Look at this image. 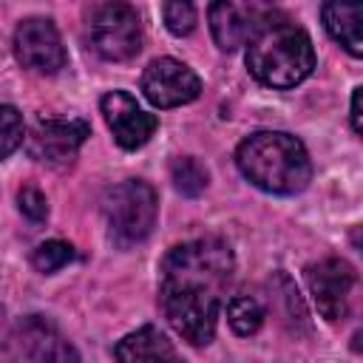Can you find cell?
I'll use <instances>...</instances> for the list:
<instances>
[{
	"instance_id": "obj_1",
	"label": "cell",
	"mask_w": 363,
	"mask_h": 363,
	"mask_svg": "<svg viewBox=\"0 0 363 363\" xmlns=\"http://www.w3.org/2000/svg\"><path fill=\"white\" fill-rule=\"evenodd\" d=\"M235 258L221 238L184 241L159 264V306L170 329L193 346L216 337L221 298L233 281Z\"/></svg>"
},
{
	"instance_id": "obj_2",
	"label": "cell",
	"mask_w": 363,
	"mask_h": 363,
	"mask_svg": "<svg viewBox=\"0 0 363 363\" xmlns=\"http://www.w3.org/2000/svg\"><path fill=\"white\" fill-rule=\"evenodd\" d=\"M235 164L244 179L275 196L301 193L312 179V162L303 142L284 130L250 133L235 150Z\"/></svg>"
},
{
	"instance_id": "obj_3",
	"label": "cell",
	"mask_w": 363,
	"mask_h": 363,
	"mask_svg": "<svg viewBox=\"0 0 363 363\" xmlns=\"http://www.w3.org/2000/svg\"><path fill=\"white\" fill-rule=\"evenodd\" d=\"M250 74L269 88H295L315 68V48L303 28L278 20L247 45Z\"/></svg>"
},
{
	"instance_id": "obj_4",
	"label": "cell",
	"mask_w": 363,
	"mask_h": 363,
	"mask_svg": "<svg viewBox=\"0 0 363 363\" xmlns=\"http://www.w3.org/2000/svg\"><path fill=\"white\" fill-rule=\"evenodd\" d=\"M102 216L108 227V238L128 250L133 244H142L159 216V199L156 190L142 179H125L105 190L102 196Z\"/></svg>"
},
{
	"instance_id": "obj_5",
	"label": "cell",
	"mask_w": 363,
	"mask_h": 363,
	"mask_svg": "<svg viewBox=\"0 0 363 363\" xmlns=\"http://www.w3.org/2000/svg\"><path fill=\"white\" fill-rule=\"evenodd\" d=\"M88 43L111 62H125L142 48V23L128 3H99L88 14Z\"/></svg>"
},
{
	"instance_id": "obj_6",
	"label": "cell",
	"mask_w": 363,
	"mask_h": 363,
	"mask_svg": "<svg viewBox=\"0 0 363 363\" xmlns=\"http://www.w3.org/2000/svg\"><path fill=\"white\" fill-rule=\"evenodd\" d=\"M281 11L267 3H233L221 0L210 6V31L221 51L250 45L264 28L278 23Z\"/></svg>"
},
{
	"instance_id": "obj_7",
	"label": "cell",
	"mask_w": 363,
	"mask_h": 363,
	"mask_svg": "<svg viewBox=\"0 0 363 363\" xmlns=\"http://www.w3.org/2000/svg\"><path fill=\"white\" fill-rule=\"evenodd\" d=\"M9 343L14 363H79L74 343L43 315L23 318L14 326Z\"/></svg>"
},
{
	"instance_id": "obj_8",
	"label": "cell",
	"mask_w": 363,
	"mask_h": 363,
	"mask_svg": "<svg viewBox=\"0 0 363 363\" xmlns=\"http://www.w3.org/2000/svg\"><path fill=\"white\" fill-rule=\"evenodd\" d=\"M303 275H306V286L315 298L318 312L332 323L343 320L349 315L352 289H354V281H357L352 264L343 261V258L329 255V258H320V261L309 264Z\"/></svg>"
},
{
	"instance_id": "obj_9",
	"label": "cell",
	"mask_w": 363,
	"mask_h": 363,
	"mask_svg": "<svg viewBox=\"0 0 363 363\" xmlns=\"http://www.w3.org/2000/svg\"><path fill=\"white\" fill-rule=\"evenodd\" d=\"M14 57L23 68L34 74H57L68 62L62 37L48 17H28L17 26Z\"/></svg>"
},
{
	"instance_id": "obj_10",
	"label": "cell",
	"mask_w": 363,
	"mask_h": 363,
	"mask_svg": "<svg viewBox=\"0 0 363 363\" xmlns=\"http://www.w3.org/2000/svg\"><path fill=\"white\" fill-rule=\"evenodd\" d=\"M142 91L156 108H179L201 94V79L196 71L173 57L153 60L142 74Z\"/></svg>"
},
{
	"instance_id": "obj_11",
	"label": "cell",
	"mask_w": 363,
	"mask_h": 363,
	"mask_svg": "<svg viewBox=\"0 0 363 363\" xmlns=\"http://www.w3.org/2000/svg\"><path fill=\"white\" fill-rule=\"evenodd\" d=\"M102 116L108 122V128L113 130V139L119 147L125 150H136L142 147L159 128V119L147 111L139 108V102L128 94V91H111L102 96L99 102Z\"/></svg>"
},
{
	"instance_id": "obj_12",
	"label": "cell",
	"mask_w": 363,
	"mask_h": 363,
	"mask_svg": "<svg viewBox=\"0 0 363 363\" xmlns=\"http://www.w3.org/2000/svg\"><path fill=\"white\" fill-rule=\"evenodd\" d=\"M88 136L91 125L85 119H37V125L26 136V145L31 159L71 162Z\"/></svg>"
},
{
	"instance_id": "obj_13",
	"label": "cell",
	"mask_w": 363,
	"mask_h": 363,
	"mask_svg": "<svg viewBox=\"0 0 363 363\" xmlns=\"http://www.w3.org/2000/svg\"><path fill=\"white\" fill-rule=\"evenodd\" d=\"M116 363H179L173 343L156 326H142L113 346Z\"/></svg>"
},
{
	"instance_id": "obj_14",
	"label": "cell",
	"mask_w": 363,
	"mask_h": 363,
	"mask_svg": "<svg viewBox=\"0 0 363 363\" xmlns=\"http://www.w3.org/2000/svg\"><path fill=\"white\" fill-rule=\"evenodd\" d=\"M323 26L337 40L352 57L363 54V37H360V20H363V6L357 3H323L320 9Z\"/></svg>"
},
{
	"instance_id": "obj_15",
	"label": "cell",
	"mask_w": 363,
	"mask_h": 363,
	"mask_svg": "<svg viewBox=\"0 0 363 363\" xmlns=\"http://www.w3.org/2000/svg\"><path fill=\"white\" fill-rule=\"evenodd\" d=\"M227 323L241 337L255 335L261 329V323H264V306H261V301L252 298V295H233L227 301Z\"/></svg>"
},
{
	"instance_id": "obj_16",
	"label": "cell",
	"mask_w": 363,
	"mask_h": 363,
	"mask_svg": "<svg viewBox=\"0 0 363 363\" xmlns=\"http://www.w3.org/2000/svg\"><path fill=\"white\" fill-rule=\"evenodd\" d=\"M170 179H173V187H176L182 196L196 199V196L204 193L210 176H207V170H204V164H201L199 159H193V156H179V159H173V164H170Z\"/></svg>"
},
{
	"instance_id": "obj_17",
	"label": "cell",
	"mask_w": 363,
	"mask_h": 363,
	"mask_svg": "<svg viewBox=\"0 0 363 363\" xmlns=\"http://www.w3.org/2000/svg\"><path fill=\"white\" fill-rule=\"evenodd\" d=\"M68 261H74V247H71L68 241H57V238L37 244L34 252H31L34 269H37V272H45V275L62 269Z\"/></svg>"
},
{
	"instance_id": "obj_18",
	"label": "cell",
	"mask_w": 363,
	"mask_h": 363,
	"mask_svg": "<svg viewBox=\"0 0 363 363\" xmlns=\"http://www.w3.org/2000/svg\"><path fill=\"white\" fill-rule=\"evenodd\" d=\"M26 139L23 113L14 105H0V159H9Z\"/></svg>"
},
{
	"instance_id": "obj_19",
	"label": "cell",
	"mask_w": 363,
	"mask_h": 363,
	"mask_svg": "<svg viewBox=\"0 0 363 363\" xmlns=\"http://www.w3.org/2000/svg\"><path fill=\"white\" fill-rule=\"evenodd\" d=\"M162 17H164L167 31L176 37H187L196 28V6L193 3H164Z\"/></svg>"
},
{
	"instance_id": "obj_20",
	"label": "cell",
	"mask_w": 363,
	"mask_h": 363,
	"mask_svg": "<svg viewBox=\"0 0 363 363\" xmlns=\"http://www.w3.org/2000/svg\"><path fill=\"white\" fill-rule=\"evenodd\" d=\"M17 207H20V213H23L28 221H34V224L45 221V216H48L45 193H43L37 184H23V187L17 190Z\"/></svg>"
},
{
	"instance_id": "obj_21",
	"label": "cell",
	"mask_w": 363,
	"mask_h": 363,
	"mask_svg": "<svg viewBox=\"0 0 363 363\" xmlns=\"http://www.w3.org/2000/svg\"><path fill=\"white\" fill-rule=\"evenodd\" d=\"M360 96H363V88H354L352 94V130L360 136L363 133V116H360Z\"/></svg>"
}]
</instances>
